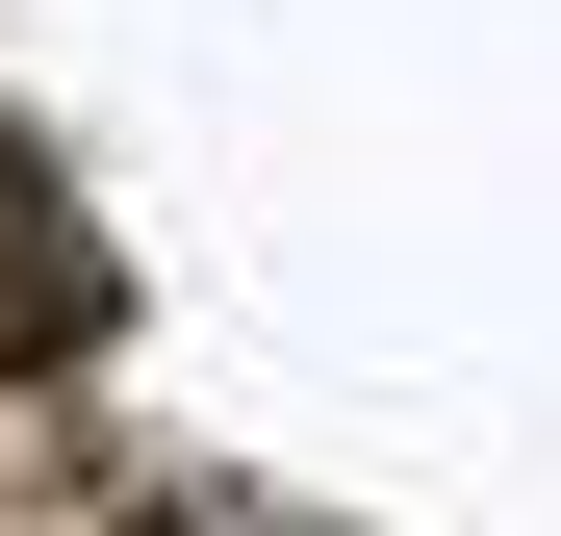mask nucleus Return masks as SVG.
Here are the masks:
<instances>
[{
    "instance_id": "obj_2",
    "label": "nucleus",
    "mask_w": 561,
    "mask_h": 536,
    "mask_svg": "<svg viewBox=\"0 0 561 536\" xmlns=\"http://www.w3.org/2000/svg\"><path fill=\"white\" fill-rule=\"evenodd\" d=\"M77 332V230H51V179L0 153V384H26V357Z\"/></svg>"
},
{
    "instance_id": "obj_1",
    "label": "nucleus",
    "mask_w": 561,
    "mask_h": 536,
    "mask_svg": "<svg viewBox=\"0 0 561 536\" xmlns=\"http://www.w3.org/2000/svg\"><path fill=\"white\" fill-rule=\"evenodd\" d=\"M0 536H153V511H128V460H77L26 384H0Z\"/></svg>"
}]
</instances>
